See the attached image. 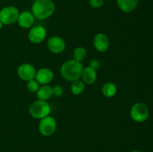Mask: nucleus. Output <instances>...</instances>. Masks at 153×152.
Returning <instances> with one entry per match:
<instances>
[{
	"label": "nucleus",
	"mask_w": 153,
	"mask_h": 152,
	"mask_svg": "<svg viewBox=\"0 0 153 152\" xmlns=\"http://www.w3.org/2000/svg\"><path fill=\"white\" fill-rule=\"evenodd\" d=\"M55 10V3L52 0H37L31 6V13L34 18L43 20L52 16Z\"/></svg>",
	"instance_id": "obj_1"
},
{
	"label": "nucleus",
	"mask_w": 153,
	"mask_h": 152,
	"mask_svg": "<svg viewBox=\"0 0 153 152\" xmlns=\"http://www.w3.org/2000/svg\"><path fill=\"white\" fill-rule=\"evenodd\" d=\"M84 68L81 62L75 60H70L63 63L61 67V74L62 77L69 81L79 80L82 77Z\"/></svg>",
	"instance_id": "obj_2"
},
{
	"label": "nucleus",
	"mask_w": 153,
	"mask_h": 152,
	"mask_svg": "<svg viewBox=\"0 0 153 152\" xmlns=\"http://www.w3.org/2000/svg\"><path fill=\"white\" fill-rule=\"evenodd\" d=\"M51 112V107L46 101L37 100L31 104L29 113L34 119H41L46 117Z\"/></svg>",
	"instance_id": "obj_3"
},
{
	"label": "nucleus",
	"mask_w": 153,
	"mask_h": 152,
	"mask_svg": "<svg viewBox=\"0 0 153 152\" xmlns=\"http://www.w3.org/2000/svg\"><path fill=\"white\" fill-rule=\"evenodd\" d=\"M19 10L13 6H6L0 10V21L3 25H11L17 21Z\"/></svg>",
	"instance_id": "obj_4"
},
{
	"label": "nucleus",
	"mask_w": 153,
	"mask_h": 152,
	"mask_svg": "<svg viewBox=\"0 0 153 152\" xmlns=\"http://www.w3.org/2000/svg\"><path fill=\"white\" fill-rule=\"evenodd\" d=\"M130 114L134 122H143L149 117V109L143 103H136L131 107Z\"/></svg>",
	"instance_id": "obj_5"
},
{
	"label": "nucleus",
	"mask_w": 153,
	"mask_h": 152,
	"mask_svg": "<svg viewBox=\"0 0 153 152\" xmlns=\"http://www.w3.org/2000/svg\"><path fill=\"white\" fill-rule=\"evenodd\" d=\"M38 128L42 135L49 137L52 135L56 130V121L53 117L46 116L40 119Z\"/></svg>",
	"instance_id": "obj_6"
},
{
	"label": "nucleus",
	"mask_w": 153,
	"mask_h": 152,
	"mask_svg": "<svg viewBox=\"0 0 153 152\" xmlns=\"http://www.w3.org/2000/svg\"><path fill=\"white\" fill-rule=\"evenodd\" d=\"M36 72L35 68L30 63L22 64L17 69L18 76L25 81L35 79Z\"/></svg>",
	"instance_id": "obj_7"
},
{
	"label": "nucleus",
	"mask_w": 153,
	"mask_h": 152,
	"mask_svg": "<svg viewBox=\"0 0 153 152\" xmlns=\"http://www.w3.org/2000/svg\"><path fill=\"white\" fill-rule=\"evenodd\" d=\"M46 37V30L41 25L34 26L30 30L28 34V39L31 43L38 44L42 43Z\"/></svg>",
	"instance_id": "obj_8"
},
{
	"label": "nucleus",
	"mask_w": 153,
	"mask_h": 152,
	"mask_svg": "<svg viewBox=\"0 0 153 152\" xmlns=\"http://www.w3.org/2000/svg\"><path fill=\"white\" fill-rule=\"evenodd\" d=\"M47 46L51 52L55 54H60L62 53L65 49L66 43L61 37L54 36L48 40Z\"/></svg>",
	"instance_id": "obj_9"
},
{
	"label": "nucleus",
	"mask_w": 153,
	"mask_h": 152,
	"mask_svg": "<svg viewBox=\"0 0 153 152\" xmlns=\"http://www.w3.org/2000/svg\"><path fill=\"white\" fill-rule=\"evenodd\" d=\"M54 77V73L50 69L42 68L36 72L35 80L40 84L47 85L50 83Z\"/></svg>",
	"instance_id": "obj_10"
},
{
	"label": "nucleus",
	"mask_w": 153,
	"mask_h": 152,
	"mask_svg": "<svg viewBox=\"0 0 153 152\" xmlns=\"http://www.w3.org/2000/svg\"><path fill=\"white\" fill-rule=\"evenodd\" d=\"M94 46L99 52H106L109 47L108 38L105 34L102 33L97 34L94 38Z\"/></svg>",
	"instance_id": "obj_11"
},
{
	"label": "nucleus",
	"mask_w": 153,
	"mask_h": 152,
	"mask_svg": "<svg viewBox=\"0 0 153 152\" xmlns=\"http://www.w3.org/2000/svg\"><path fill=\"white\" fill-rule=\"evenodd\" d=\"M19 26L23 28H29L34 22V16L29 11H22L19 14L17 19Z\"/></svg>",
	"instance_id": "obj_12"
},
{
	"label": "nucleus",
	"mask_w": 153,
	"mask_h": 152,
	"mask_svg": "<svg viewBox=\"0 0 153 152\" xmlns=\"http://www.w3.org/2000/svg\"><path fill=\"white\" fill-rule=\"evenodd\" d=\"M117 3L121 10L129 13L137 7L138 0H117Z\"/></svg>",
	"instance_id": "obj_13"
},
{
	"label": "nucleus",
	"mask_w": 153,
	"mask_h": 152,
	"mask_svg": "<svg viewBox=\"0 0 153 152\" xmlns=\"http://www.w3.org/2000/svg\"><path fill=\"white\" fill-rule=\"evenodd\" d=\"M82 77L84 83H88V84H93L95 83L96 80H97V72L90 66L86 67L82 71Z\"/></svg>",
	"instance_id": "obj_14"
},
{
	"label": "nucleus",
	"mask_w": 153,
	"mask_h": 152,
	"mask_svg": "<svg viewBox=\"0 0 153 152\" xmlns=\"http://www.w3.org/2000/svg\"><path fill=\"white\" fill-rule=\"evenodd\" d=\"M37 96L39 100L46 101L52 96V88L49 85H43L37 92Z\"/></svg>",
	"instance_id": "obj_15"
},
{
	"label": "nucleus",
	"mask_w": 153,
	"mask_h": 152,
	"mask_svg": "<svg viewBox=\"0 0 153 152\" xmlns=\"http://www.w3.org/2000/svg\"><path fill=\"white\" fill-rule=\"evenodd\" d=\"M102 91L105 96L108 97V98H111L116 95L117 89L114 83H111V82H108L103 85Z\"/></svg>",
	"instance_id": "obj_16"
},
{
	"label": "nucleus",
	"mask_w": 153,
	"mask_h": 152,
	"mask_svg": "<svg viewBox=\"0 0 153 152\" xmlns=\"http://www.w3.org/2000/svg\"><path fill=\"white\" fill-rule=\"evenodd\" d=\"M70 88H71V91L73 95H80L85 90V83L82 80H74L72 82Z\"/></svg>",
	"instance_id": "obj_17"
},
{
	"label": "nucleus",
	"mask_w": 153,
	"mask_h": 152,
	"mask_svg": "<svg viewBox=\"0 0 153 152\" xmlns=\"http://www.w3.org/2000/svg\"><path fill=\"white\" fill-rule=\"evenodd\" d=\"M87 56V52L84 48L82 47H78L73 51V60L76 61L81 62Z\"/></svg>",
	"instance_id": "obj_18"
},
{
	"label": "nucleus",
	"mask_w": 153,
	"mask_h": 152,
	"mask_svg": "<svg viewBox=\"0 0 153 152\" xmlns=\"http://www.w3.org/2000/svg\"><path fill=\"white\" fill-rule=\"evenodd\" d=\"M39 88H40V83L35 80V79H33V80H28V83H27V89L31 92H37L38 91Z\"/></svg>",
	"instance_id": "obj_19"
},
{
	"label": "nucleus",
	"mask_w": 153,
	"mask_h": 152,
	"mask_svg": "<svg viewBox=\"0 0 153 152\" xmlns=\"http://www.w3.org/2000/svg\"><path fill=\"white\" fill-rule=\"evenodd\" d=\"M64 94V89L61 86H55L52 87V95L55 97H60Z\"/></svg>",
	"instance_id": "obj_20"
},
{
	"label": "nucleus",
	"mask_w": 153,
	"mask_h": 152,
	"mask_svg": "<svg viewBox=\"0 0 153 152\" xmlns=\"http://www.w3.org/2000/svg\"><path fill=\"white\" fill-rule=\"evenodd\" d=\"M104 4V0H90V5L94 8L101 7Z\"/></svg>",
	"instance_id": "obj_21"
},
{
	"label": "nucleus",
	"mask_w": 153,
	"mask_h": 152,
	"mask_svg": "<svg viewBox=\"0 0 153 152\" xmlns=\"http://www.w3.org/2000/svg\"><path fill=\"white\" fill-rule=\"evenodd\" d=\"M100 62L97 60H93L90 62V67L92 69H94V70H97L98 69L99 67H100Z\"/></svg>",
	"instance_id": "obj_22"
},
{
	"label": "nucleus",
	"mask_w": 153,
	"mask_h": 152,
	"mask_svg": "<svg viewBox=\"0 0 153 152\" xmlns=\"http://www.w3.org/2000/svg\"><path fill=\"white\" fill-rule=\"evenodd\" d=\"M2 25H3V24L1 23V21H0V30H1V28H2Z\"/></svg>",
	"instance_id": "obj_23"
},
{
	"label": "nucleus",
	"mask_w": 153,
	"mask_h": 152,
	"mask_svg": "<svg viewBox=\"0 0 153 152\" xmlns=\"http://www.w3.org/2000/svg\"><path fill=\"white\" fill-rule=\"evenodd\" d=\"M131 152H140V151H137V150H134V151H132Z\"/></svg>",
	"instance_id": "obj_24"
},
{
	"label": "nucleus",
	"mask_w": 153,
	"mask_h": 152,
	"mask_svg": "<svg viewBox=\"0 0 153 152\" xmlns=\"http://www.w3.org/2000/svg\"><path fill=\"white\" fill-rule=\"evenodd\" d=\"M33 1H37V0H33Z\"/></svg>",
	"instance_id": "obj_25"
}]
</instances>
